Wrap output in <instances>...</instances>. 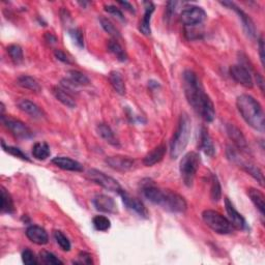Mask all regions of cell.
I'll list each match as a JSON object with an SVG mask.
<instances>
[{
	"label": "cell",
	"instance_id": "obj_36",
	"mask_svg": "<svg viewBox=\"0 0 265 265\" xmlns=\"http://www.w3.org/2000/svg\"><path fill=\"white\" fill-rule=\"evenodd\" d=\"M94 226L98 231H107L111 227V222L107 217L104 215H96L94 218Z\"/></svg>",
	"mask_w": 265,
	"mask_h": 265
},
{
	"label": "cell",
	"instance_id": "obj_24",
	"mask_svg": "<svg viewBox=\"0 0 265 265\" xmlns=\"http://www.w3.org/2000/svg\"><path fill=\"white\" fill-rule=\"evenodd\" d=\"M97 134L101 136L107 143H109L113 146H119V141L116 138L114 132L111 130L110 127H108L107 124L101 123L96 127Z\"/></svg>",
	"mask_w": 265,
	"mask_h": 265
},
{
	"label": "cell",
	"instance_id": "obj_6",
	"mask_svg": "<svg viewBox=\"0 0 265 265\" xmlns=\"http://www.w3.org/2000/svg\"><path fill=\"white\" fill-rule=\"evenodd\" d=\"M202 219L206 225L218 234H230L233 231V226L229 220L215 210H204Z\"/></svg>",
	"mask_w": 265,
	"mask_h": 265
},
{
	"label": "cell",
	"instance_id": "obj_38",
	"mask_svg": "<svg viewBox=\"0 0 265 265\" xmlns=\"http://www.w3.org/2000/svg\"><path fill=\"white\" fill-rule=\"evenodd\" d=\"M40 257V262L44 264H48V265H53V264H63V262L56 257L53 253H50L47 251H43L40 252L39 254Z\"/></svg>",
	"mask_w": 265,
	"mask_h": 265
},
{
	"label": "cell",
	"instance_id": "obj_29",
	"mask_svg": "<svg viewBox=\"0 0 265 265\" xmlns=\"http://www.w3.org/2000/svg\"><path fill=\"white\" fill-rule=\"evenodd\" d=\"M0 200H1V204H0V210H1L2 213H13L15 210L14 207V202L12 196L10 195V193L7 192V190L1 187V190H0Z\"/></svg>",
	"mask_w": 265,
	"mask_h": 265
},
{
	"label": "cell",
	"instance_id": "obj_1",
	"mask_svg": "<svg viewBox=\"0 0 265 265\" xmlns=\"http://www.w3.org/2000/svg\"><path fill=\"white\" fill-rule=\"evenodd\" d=\"M184 90L188 103L192 106L194 111L200 115L207 122L213 121L215 117V110L213 103L210 99L199 80L197 75L193 71H186L184 73Z\"/></svg>",
	"mask_w": 265,
	"mask_h": 265
},
{
	"label": "cell",
	"instance_id": "obj_17",
	"mask_svg": "<svg viewBox=\"0 0 265 265\" xmlns=\"http://www.w3.org/2000/svg\"><path fill=\"white\" fill-rule=\"evenodd\" d=\"M105 162L108 164L110 168L117 170V171H129L132 167H134V160L130 159L129 156H108L105 160Z\"/></svg>",
	"mask_w": 265,
	"mask_h": 265
},
{
	"label": "cell",
	"instance_id": "obj_32",
	"mask_svg": "<svg viewBox=\"0 0 265 265\" xmlns=\"http://www.w3.org/2000/svg\"><path fill=\"white\" fill-rule=\"evenodd\" d=\"M68 80L71 81L73 84L76 86H85L88 85L90 82L86 75L76 70H72L68 72Z\"/></svg>",
	"mask_w": 265,
	"mask_h": 265
},
{
	"label": "cell",
	"instance_id": "obj_40",
	"mask_svg": "<svg viewBox=\"0 0 265 265\" xmlns=\"http://www.w3.org/2000/svg\"><path fill=\"white\" fill-rule=\"evenodd\" d=\"M22 261H23L24 264H27V265H37V264H38V261L37 259L35 253H33L30 250H28V248H26V250L23 251V253H22Z\"/></svg>",
	"mask_w": 265,
	"mask_h": 265
},
{
	"label": "cell",
	"instance_id": "obj_46",
	"mask_svg": "<svg viewBox=\"0 0 265 265\" xmlns=\"http://www.w3.org/2000/svg\"><path fill=\"white\" fill-rule=\"evenodd\" d=\"M46 40L48 41L49 44H55L57 41V38L52 35V33H47L46 35Z\"/></svg>",
	"mask_w": 265,
	"mask_h": 265
},
{
	"label": "cell",
	"instance_id": "obj_25",
	"mask_svg": "<svg viewBox=\"0 0 265 265\" xmlns=\"http://www.w3.org/2000/svg\"><path fill=\"white\" fill-rule=\"evenodd\" d=\"M109 81H110L111 86L113 87V89L116 91V93L120 95H126V91H127L126 83H124V80L120 73L116 71L111 72L109 75Z\"/></svg>",
	"mask_w": 265,
	"mask_h": 265
},
{
	"label": "cell",
	"instance_id": "obj_9",
	"mask_svg": "<svg viewBox=\"0 0 265 265\" xmlns=\"http://www.w3.org/2000/svg\"><path fill=\"white\" fill-rule=\"evenodd\" d=\"M1 120L4 127L12 132L16 138L18 139H30L33 137L32 131L21 120L15 119L12 117H5L1 115Z\"/></svg>",
	"mask_w": 265,
	"mask_h": 265
},
{
	"label": "cell",
	"instance_id": "obj_23",
	"mask_svg": "<svg viewBox=\"0 0 265 265\" xmlns=\"http://www.w3.org/2000/svg\"><path fill=\"white\" fill-rule=\"evenodd\" d=\"M53 95L56 97V99H58L61 104H63L64 106L71 108V109H74V108H76L77 103L75 101L74 96L69 93V91H66L63 88L60 87H54L53 88Z\"/></svg>",
	"mask_w": 265,
	"mask_h": 265
},
{
	"label": "cell",
	"instance_id": "obj_13",
	"mask_svg": "<svg viewBox=\"0 0 265 265\" xmlns=\"http://www.w3.org/2000/svg\"><path fill=\"white\" fill-rule=\"evenodd\" d=\"M223 5L227 6L228 8H230V10H233L237 16L239 17V19L242 20L243 22V26H244V29L246 31V33L247 35L248 38H251L252 39L256 38V28H255V25H254V22L252 21V19L248 17L244 11L240 10V8L234 3V2H231V1H224V2H221Z\"/></svg>",
	"mask_w": 265,
	"mask_h": 265
},
{
	"label": "cell",
	"instance_id": "obj_43",
	"mask_svg": "<svg viewBox=\"0 0 265 265\" xmlns=\"http://www.w3.org/2000/svg\"><path fill=\"white\" fill-rule=\"evenodd\" d=\"M79 261H76L74 263H79V264H93L94 261H93V258H91V255L86 253V252H82L79 254Z\"/></svg>",
	"mask_w": 265,
	"mask_h": 265
},
{
	"label": "cell",
	"instance_id": "obj_44",
	"mask_svg": "<svg viewBox=\"0 0 265 265\" xmlns=\"http://www.w3.org/2000/svg\"><path fill=\"white\" fill-rule=\"evenodd\" d=\"M105 11H106L107 13H109V14H112V15L116 16V17H117V18H119L120 20H124V17H123V15H122L121 11L119 10V8H117V7L114 6V5H106V6H105Z\"/></svg>",
	"mask_w": 265,
	"mask_h": 265
},
{
	"label": "cell",
	"instance_id": "obj_34",
	"mask_svg": "<svg viewBox=\"0 0 265 265\" xmlns=\"http://www.w3.org/2000/svg\"><path fill=\"white\" fill-rule=\"evenodd\" d=\"M7 53L12 58V60L19 64L24 59V54H23V49L19 45H11L7 47Z\"/></svg>",
	"mask_w": 265,
	"mask_h": 265
},
{
	"label": "cell",
	"instance_id": "obj_18",
	"mask_svg": "<svg viewBox=\"0 0 265 265\" xmlns=\"http://www.w3.org/2000/svg\"><path fill=\"white\" fill-rule=\"evenodd\" d=\"M26 236L31 243L38 246L47 245L49 242V236L46 230L39 226L32 225L26 229Z\"/></svg>",
	"mask_w": 265,
	"mask_h": 265
},
{
	"label": "cell",
	"instance_id": "obj_33",
	"mask_svg": "<svg viewBox=\"0 0 265 265\" xmlns=\"http://www.w3.org/2000/svg\"><path fill=\"white\" fill-rule=\"evenodd\" d=\"M98 20H99V23H101L102 27L104 28V30H105L106 32L109 33L110 36H112V37L115 38H120V32H119V30H118L117 28H116L115 25H114L109 19L105 18V17L101 16V17H99V18H98Z\"/></svg>",
	"mask_w": 265,
	"mask_h": 265
},
{
	"label": "cell",
	"instance_id": "obj_20",
	"mask_svg": "<svg viewBox=\"0 0 265 265\" xmlns=\"http://www.w3.org/2000/svg\"><path fill=\"white\" fill-rule=\"evenodd\" d=\"M52 163L57 166L58 168L66 171H75V172H81L83 171V166L75 160L70 159L66 156H56L52 160Z\"/></svg>",
	"mask_w": 265,
	"mask_h": 265
},
{
	"label": "cell",
	"instance_id": "obj_19",
	"mask_svg": "<svg viewBox=\"0 0 265 265\" xmlns=\"http://www.w3.org/2000/svg\"><path fill=\"white\" fill-rule=\"evenodd\" d=\"M17 105H18L19 109L21 111H23L24 113H26V114L30 115L31 117H33V118L40 119V118H43L44 116H45L43 110H41L40 108L37 104H35L33 102L29 101V99H26V98L20 99V101L18 103H17Z\"/></svg>",
	"mask_w": 265,
	"mask_h": 265
},
{
	"label": "cell",
	"instance_id": "obj_4",
	"mask_svg": "<svg viewBox=\"0 0 265 265\" xmlns=\"http://www.w3.org/2000/svg\"><path fill=\"white\" fill-rule=\"evenodd\" d=\"M190 132H192V122L187 113H182L170 142V156L172 159H177L185 151L190 138Z\"/></svg>",
	"mask_w": 265,
	"mask_h": 265
},
{
	"label": "cell",
	"instance_id": "obj_22",
	"mask_svg": "<svg viewBox=\"0 0 265 265\" xmlns=\"http://www.w3.org/2000/svg\"><path fill=\"white\" fill-rule=\"evenodd\" d=\"M154 12V5L152 2H145V13L143 20L140 24V31L143 33L144 36H151V20L152 13Z\"/></svg>",
	"mask_w": 265,
	"mask_h": 265
},
{
	"label": "cell",
	"instance_id": "obj_35",
	"mask_svg": "<svg viewBox=\"0 0 265 265\" xmlns=\"http://www.w3.org/2000/svg\"><path fill=\"white\" fill-rule=\"evenodd\" d=\"M221 197H222V189H221L220 181L217 176L212 175L211 188H210V198L213 202H218V201H220Z\"/></svg>",
	"mask_w": 265,
	"mask_h": 265
},
{
	"label": "cell",
	"instance_id": "obj_47",
	"mask_svg": "<svg viewBox=\"0 0 265 265\" xmlns=\"http://www.w3.org/2000/svg\"><path fill=\"white\" fill-rule=\"evenodd\" d=\"M120 5H123V6H126L127 7V10H129L130 12H134V7H132L129 2H126V1H124V2H122V1H119L118 2Z\"/></svg>",
	"mask_w": 265,
	"mask_h": 265
},
{
	"label": "cell",
	"instance_id": "obj_11",
	"mask_svg": "<svg viewBox=\"0 0 265 265\" xmlns=\"http://www.w3.org/2000/svg\"><path fill=\"white\" fill-rule=\"evenodd\" d=\"M119 195L122 198L123 204L126 205L130 210H132V211H134L135 213H137L140 218L147 219L149 217V212H148L147 208L145 207V205L143 204L142 201L139 200L138 198L130 195L124 189L121 190V192L119 193Z\"/></svg>",
	"mask_w": 265,
	"mask_h": 265
},
{
	"label": "cell",
	"instance_id": "obj_45",
	"mask_svg": "<svg viewBox=\"0 0 265 265\" xmlns=\"http://www.w3.org/2000/svg\"><path fill=\"white\" fill-rule=\"evenodd\" d=\"M259 54H260V59L262 65H264V41L263 38H259Z\"/></svg>",
	"mask_w": 265,
	"mask_h": 265
},
{
	"label": "cell",
	"instance_id": "obj_8",
	"mask_svg": "<svg viewBox=\"0 0 265 265\" xmlns=\"http://www.w3.org/2000/svg\"><path fill=\"white\" fill-rule=\"evenodd\" d=\"M87 177L89 180L94 181L95 184L101 186L102 188L106 189L107 190H110V192L119 194L122 190L117 180L110 177V176H108L107 174H105L102 171H98L96 169H90L87 172Z\"/></svg>",
	"mask_w": 265,
	"mask_h": 265
},
{
	"label": "cell",
	"instance_id": "obj_15",
	"mask_svg": "<svg viewBox=\"0 0 265 265\" xmlns=\"http://www.w3.org/2000/svg\"><path fill=\"white\" fill-rule=\"evenodd\" d=\"M94 205L96 210L106 212V213H116L117 212V205L114 199L107 195H96L94 198Z\"/></svg>",
	"mask_w": 265,
	"mask_h": 265
},
{
	"label": "cell",
	"instance_id": "obj_10",
	"mask_svg": "<svg viewBox=\"0 0 265 265\" xmlns=\"http://www.w3.org/2000/svg\"><path fill=\"white\" fill-rule=\"evenodd\" d=\"M206 19V13L200 6H189L180 14V20L186 26H196Z\"/></svg>",
	"mask_w": 265,
	"mask_h": 265
},
{
	"label": "cell",
	"instance_id": "obj_31",
	"mask_svg": "<svg viewBox=\"0 0 265 265\" xmlns=\"http://www.w3.org/2000/svg\"><path fill=\"white\" fill-rule=\"evenodd\" d=\"M32 154L37 160L44 161L50 156L51 151H50V147L45 142H38L36 143L32 147Z\"/></svg>",
	"mask_w": 265,
	"mask_h": 265
},
{
	"label": "cell",
	"instance_id": "obj_41",
	"mask_svg": "<svg viewBox=\"0 0 265 265\" xmlns=\"http://www.w3.org/2000/svg\"><path fill=\"white\" fill-rule=\"evenodd\" d=\"M69 33H70L72 39L75 41V43H76L77 46H79L81 48L84 46V38H83V33H82L81 29L73 28V29H70Z\"/></svg>",
	"mask_w": 265,
	"mask_h": 265
},
{
	"label": "cell",
	"instance_id": "obj_3",
	"mask_svg": "<svg viewBox=\"0 0 265 265\" xmlns=\"http://www.w3.org/2000/svg\"><path fill=\"white\" fill-rule=\"evenodd\" d=\"M236 106L242 117L248 126L260 132H264V112L257 99L248 95H242L236 99Z\"/></svg>",
	"mask_w": 265,
	"mask_h": 265
},
{
	"label": "cell",
	"instance_id": "obj_5",
	"mask_svg": "<svg viewBox=\"0 0 265 265\" xmlns=\"http://www.w3.org/2000/svg\"><path fill=\"white\" fill-rule=\"evenodd\" d=\"M200 163H201L200 155L195 151L188 152L187 154L182 156V159L180 161L179 170L181 178L184 180L187 187L190 188L193 186L196 173L199 167H200Z\"/></svg>",
	"mask_w": 265,
	"mask_h": 265
},
{
	"label": "cell",
	"instance_id": "obj_26",
	"mask_svg": "<svg viewBox=\"0 0 265 265\" xmlns=\"http://www.w3.org/2000/svg\"><path fill=\"white\" fill-rule=\"evenodd\" d=\"M200 148L201 151L208 156H213L215 149H214V145L212 140L208 134V132L207 130H205L204 128L201 131L200 134Z\"/></svg>",
	"mask_w": 265,
	"mask_h": 265
},
{
	"label": "cell",
	"instance_id": "obj_42",
	"mask_svg": "<svg viewBox=\"0 0 265 265\" xmlns=\"http://www.w3.org/2000/svg\"><path fill=\"white\" fill-rule=\"evenodd\" d=\"M54 55H55V57L57 58L58 60H60L62 62H64V63H68V64L73 63V61H72L71 58L69 57V55H66V53L61 51V50H55Z\"/></svg>",
	"mask_w": 265,
	"mask_h": 265
},
{
	"label": "cell",
	"instance_id": "obj_27",
	"mask_svg": "<svg viewBox=\"0 0 265 265\" xmlns=\"http://www.w3.org/2000/svg\"><path fill=\"white\" fill-rule=\"evenodd\" d=\"M247 195L250 197L252 202L256 206V208L260 211L262 215L265 213V198L264 195L260 192L259 189L250 188L247 189Z\"/></svg>",
	"mask_w": 265,
	"mask_h": 265
},
{
	"label": "cell",
	"instance_id": "obj_7",
	"mask_svg": "<svg viewBox=\"0 0 265 265\" xmlns=\"http://www.w3.org/2000/svg\"><path fill=\"white\" fill-rule=\"evenodd\" d=\"M227 155L229 157V160H231L233 163L239 165L246 172H247L250 175H252L257 181L259 182L261 186H263V174L261 170L257 167L256 165L252 164L251 162H246L242 159V156L239 155V152L236 151V149L233 147L228 146V151H227Z\"/></svg>",
	"mask_w": 265,
	"mask_h": 265
},
{
	"label": "cell",
	"instance_id": "obj_39",
	"mask_svg": "<svg viewBox=\"0 0 265 265\" xmlns=\"http://www.w3.org/2000/svg\"><path fill=\"white\" fill-rule=\"evenodd\" d=\"M2 148H3V151H4L5 152L10 153V154H12V155H14V156H16V157H19V159H21V160H23V161H28V162L30 161V160L28 159V156H27L26 154H25V153H23L19 148L14 147V146H6V145L4 144L3 141H2Z\"/></svg>",
	"mask_w": 265,
	"mask_h": 265
},
{
	"label": "cell",
	"instance_id": "obj_30",
	"mask_svg": "<svg viewBox=\"0 0 265 265\" xmlns=\"http://www.w3.org/2000/svg\"><path fill=\"white\" fill-rule=\"evenodd\" d=\"M108 49H109V51L116 58H117L119 61H121V62L127 61V59H128L127 52L124 51L121 45L117 41V39H110L109 43H108Z\"/></svg>",
	"mask_w": 265,
	"mask_h": 265
},
{
	"label": "cell",
	"instance_id": "obj_28",
	"mask_svg": "<svg viewBox=\"0 0 265 265\" xmlns=\"http://www.w3.org/2000/svg\"><path fill=\"white\" fill-rule=\"evenodd\" d=\"M17 83H18V85H20L21 87L28 89L32 93H39L41 90V87L39 85V83L31 76H27V75H22L18 79H17Z\"/></svg>",
	"mask_w": 265,
	"mask_h": 265
},
{
	"label": "cell",
	"instance_id": "obj_37",
	"mask_svg": "<svg viewBox=\"0 0 265 265\" xmlns=\"http://www.w3.org/2000/svg\"><path fill=\"white\" fill-rule=\"evenodd\" d=\"M54 237H55V240L56 243L58 244V246H59L63 251L65 252H69L71 250V243L69 238L66 237L61 231H55L54 232Z\"/></svg>",
	"mask_w": 265,
	"mask_h": 265
},
{
	"label": "cell",
	"instance_id": "obj_12",
	"mask_svg": "<svg viewBox=\"0 0 265 265\" xmlns=\"http://www.w3.org/2000/svg\"><path fill=\"white\" fill-rule=\"evenodd\" d=\"M230 75L238 84L243 85L246 88H252L254 85L253 77L246 66L242 64H235L232 65L230 68Z\"/></svg>",
	"mask_w": 265,
	"mask_h": 265
},
{
	"label": "cell",
	"instance_id": "obj_16",
	"mask_svg": "<svg viewBox=\"0 0 265 265\" xmlns=\"http://www.w3.org/2000/svg\"><path fill=\"white\" fill-rule=\"evenodd\" d=\"M225 206H226V211L229 217V222L233 228L238 230H244L246 228V222L245 218L240 214L236 209L234 205L230 202L228 198H225Z\"/></svg>",
	"mask_w": 265,
	"mask_h": 265
},
{
	"label": "cell",
	"instance_id": "obj_21",
	"mask_svg": "<svg viewBox=\"0 0 265 265\" xmlns=\"http://www.w3.org/2000/svg\"><path fill=\"white\" fill-rule=\"evenodd\" d=\"M166 146L165 145H159L155 148H153L151 151H149L143 159V164L146 167H151V166L160 163L165 156L166 153Z\"/></svg>",
	"mask_w": 265,
	"mask_h": 265
},
{
	"label": "cell",
	"instance_id": "obj_2",
	"mask_svg": "<svg viewBox=\"0 0 265 265\" xmlns=\"http://www.w3.org/2000/svg\"><path fill=\"white\" fill-rule=\"evenodd\" d=\"M143 195L151 202L170 212H185L188 208L186 199L171 189H162L152 185L143 187Z\"/></svg>",
	"mask_w": 265,
	"mask_h": 265
},
{
	"label": "cell",
	"instance_id": "obj_14",
	"mask_svg": "<svg viewBox=\"0 0 265 265\" xmlns=\"http://www.w3.org/2000/svg\"><path fill=\"white\" fill-rule=\"evenodd\" d=\"M226 130H227V134H228L229 138L233 141V143L238 151H243V152H247L248 145H247V142H246V140L242 132V131H240L237 127H235L234 124H232V123L227 124Z\"/></svg>",
	"mask_w": 265,
	"mask_h": 265
}]
</instances>
